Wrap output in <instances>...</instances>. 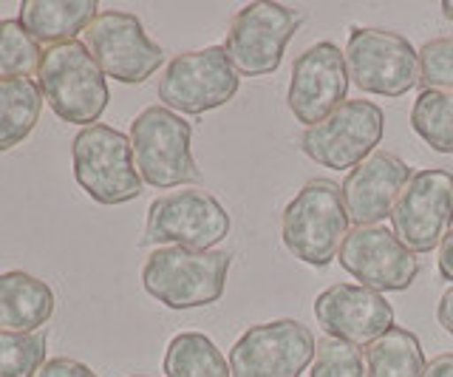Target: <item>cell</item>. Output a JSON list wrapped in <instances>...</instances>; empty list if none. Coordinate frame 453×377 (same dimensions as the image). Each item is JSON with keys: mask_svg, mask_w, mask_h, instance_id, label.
I'll return each instance as SVG.
<instances>
[{"mask_svg": "<svg viewBox=\"0 0 453 377\" xmlns=\"http://www.w3.org/2000/svg\"><path fill=\"white\" fill-rule=\"evenodd\" d=\"M233 256L224 250L159 247L142 267V287L167 310H196L221 301Z\"/></svg>", "mask_w": 453, "mask_h": 377, "instance_id": "1", "label": "cell"}, {"mask_svg": "<svg viewBox=\"0 0 453 377\" xmlns=\"http://www.w3.org/2000/svg\"><path fill=\"white\" fill-rule=\"evenodd\" d=\"M35 74L42 100L60 119L91 128L105 114L111 100L105 74L80 40L49 46Z\"/></svg>", "mask_w": 453, "mask_h": 377, "instance_id": "2", "label": "cell"}, {"mask_svg": "<svg viewBox=\"0 0 453 377\" xmlns=\"http://www.w3.org/2000/svg\"><path fill=\"white\" fill-rule=\"evenodd\" d=\"M349 235V213L343 190L332 179H311L297 190L280 216V242L289 256L326 267L343 247Z\"/></svg>", "mask_w": 453, "mask_h": 377, "instance_id": "3", "label": "cell"}, {"mask_svg": "<svg viewBox=\"0 0 453 377\" xmlns=\"http://www.w3.org/2000/svg\"><path fill=\"white\" fill-rule=\"evenodd\" d=\"M193 128L165 105H150L131 122L136 171L150 188H179L202 181L193 159Z\"/></svg>", "mask_w": 453, "mask_h": 377, "instance_id": "4", "label": "cell"}, {"mask_svg": "<svg viewBox=\"0 0 453 377\" xmlns=\"http://www.w3.org/2000/svg\"><path fill=\"white\" fill-rule=\"evenodd\" d=\"M77 185L99 204H125L142 193L131 136L111 125H91L74 136L71 145Z\"/></svg>", "mask_w": 453, "mask_h": 377, "instance_id": "5", "label": "cell"}, {"mask_svg": "<svg viewBox=\"0 0 453 377\" xmlns=\"http://www.w3.org/2000/svg\"><path fill=\"white\" fill-rule=\"evenodd\" d=\"M233 230L230 213L204 190H173L153 199L142 247H184L212 250Z\"/></svg>", "mask_w": 453, "mask_h": 377, "instance_id": "6", "label": "cell"}, {"mask_svg": "<svg viewBox=\"0 0 453 377\" xmlns=\"http://www.w3.org/2000/svg\"><path fill=\"white\" fill-rule=\"evenodd\" d=\"M301 23L303 15L292 6L269 4V0L247 4L235 12L224 51L241 77H266L278 72L283 51Z\"/></svg>", "mask_w": 453, "mask_h": 377, "instance_id": "7", "label": "cell"}, {"mask_svg": "<svg viewBox=\"0 0 453 377\" xmlns=\"http://www.w3.org/2000/svg\"><path fill=\"white\" fill-rule=\"evenodd\" d=\"M241 74L233 68L224 46L184 51L167 63L159 77V100L179 114H207L233 100Z\"/></svg>", "mask_w": 453, "mask_h": 377, "instance_id": "8", "label": "cell"}, {"mask_svg": "<svg viewBox=\"0 0 453 377\" xmlns=\"http://www.w3.org/2000/svg\"><path fill=\"white\" fill-rule=\"evenodd\" d=\"M386 131L382 108L368 100H349L301 136V150L332 171H354L380 145Z\"/></svg>", "mask_w": 453, "mask_h": 377, "instance_id": "9", "label": "cell"}, {"mask_svg": "<svg viewBox=\"0 0 453 377\" xmlns=\"http://www.w3.org/2000/svg\"><path fill=\"white\" fill-rule=\"evenodd\" d=\"M354 86L377 96H403L419 82V51L403 35L354 26L346 46Z\"/></svg>", "mask_w": 453, "mask_h": 377, "instance_id": "10", "label": "cell"}, {"mask_svg": "<svg viewBox=\"0 0 453 377\" xmlns=\"http://www.w3.org/2000/svg\"><path fill=\"white\" fill-rule=\"evenodd\" d=\"M318 341L301 320L283 318L250 327L230 352L233 377H301L315 360Z\"/></svg>", "mask_w": 453, "mask_h": 377, "instance_id": "11", "label": "cell"}, {"mask_svg": "<svg viewBox=\"0 0 453 377\" xmlns=\"http://www.w3.org/2000/svg\"><path fill=\"white\" fill-rule=\"evenodd\" d=\"M85 46L105 77L127 82V86L145 82L165 63L162 46L150 40L142 20L127 12L96 15V20L85 29Z\"/></svg>", "mask_w": 453, "mask_h": 377, "instance_id": "12", "label": "cell"}, {"mask_svg": "<svg viewBox=\"0 0 453 377\" xmlns=\"http://www.w3.org/2000/svg\"><path fill=\"white\" fill-rule=\"evenodd\" d=\"M394 235L411 253H431L453 225V173L428 167L411 176L391 213Z\"/></svg>", "mask_w": 453, "mask_h": 377, "instance_id": "13", "label": "cell"}, {"mask_svg": "<svg viewBox=\"0 0 453 377\" xmlns=\"http://www.w3.org/2000/svg\"><path fill=\"white\" fill-rule=\"evenodd\" d=\"M346 96H349L346 54L334 43H329V40L309 46L292 63L287 103L295 119L303 122L306 128L323 122L332 111H337L346 103Z\"/></svg>", "mask_w": 453, "mask_h": 377, "instance_id": "14", "label": "cell"}, {"mask_svg": "<svg viewBox=\"0 0 453 377\" xmlns=\"http://www.w3.org/2000/svg\"><path fill=\"white\" fill-rule=\"evenodd\" d=\"M340 267L360 287L374 292H403L414 284L419 261L411 250L386 227H357L340 247Z\"/></svg>", "mask_w": 453, "mask_h": 377, "instance_id": "15", "label": "cell"}, {"mask_svg": "<svg viewBox=\"0 0 453 377\" xmlns=\"http://www.w3.org/2000/svg\"><path fill=\"white\" fill-rule=\"evenodd\" d=\"M315 318L329 338L372 346L394 327V310L380 292L360 284H334L315 298Z\"/></svg>", "mask_w": 453, "mask_h": 377, "instance_id": "16", "label": "cell"}, {"mask_svg": "<svg viewBox=\"0 0 453 377\" xmlns=\"http://www.w3.org/2000/svg\"><path fill=\"white\" fill-rule=\"evenodd\" d=\"M411 176L414 171L400 157H394L391 150H374L365 162L349 171L340 185L349 221L357 227H380V221L391 219Z\"/></svg>", "mask_w": 453, "mask_h": 377, "instance_id": "17", "label": "cell"}, {"mask_svg": "<svg viewBox=\"0 0 453 377\" xmlns=\"http://www.w3.org/2000/svg\"><path fill=\"white\" fill-rule=\"evenodd\" d=\"M54 315V292L28 273H0V332H40Z\"/></svg>", "mask_w": 453, "mask_h": 377, "instance_id": "18", "label": "cell"}, {"mask_svg": "<svg viewBox=\"0 0 453 377\" xmlns=\"http://www.w3.org/2000/svg\"><path fill=\"white\" fill-rule=\"evenodd\" d=\"M96 0H23L20 23L37 43L60 46L77 40L96 20Z\"/></svg>", "mask_w": 453, "mask_h": 377, "instance_id": "19", "label": "cell"}, {"mask_svg": "<svg viewBox=\"0 0 453 377\" xmlns=\"http://www.w3.org/2000/svg\"><path fill=\"white\" fill-rule=\"evenodd\" d=\"M42 111L37 80L18 77L0 82V153L18 148L35 131Z\"/></svg>", "mask_w": 453, "mask_h": 377, "instance_id": "20", "label": "cell"}, {"mask_svg": "<svg viewBox=\"0 0 453 377\" xmlns=\"http://www.w3.org/2000/svg\"><path fill=\"white\" fill-rule=\"evenodd\" d=\"M368 377H425V352L414 332L391 327L365 352Z\"/></svg>", "mask_w": 453, "mask_h": 377, "instance_id": "21", "label": "cell"}, {"mask_svg": "<svg viewBox=\"0 0 453 377\" xmlns=\"http://www.w3.org/2000/svg\"><path fill=\"white\" fill-rule=\"evenodd\" d=\"M167 377H233L230 360L202 332H181L167 343L165 352Z\"/></svg>", "mask_w": 453, "mask_h": 377, "instance_id": "22", "label": "cell"}, {"mask_svg": "<svg viewBox=\"0 0 453 377\" xmlns=\"http://www.w3.org/2000/svg\"><path fill=\"white\" fill-rule=\"evenodd\" d=\"M411 128L436 153H453V91H422L411 108Z\"/></svg>", "mask_w": 453, "mask_h": 377, "instance_id": "23", "label": "cell"}, {"mask_svg": "<svg viewBox=\"0 0 453 377\" xmlns=\"http://www.w3.org/2000/svg\"><path fill=\"white\" fill-rule=\"evenodd\" d=\"M42 49L20 20H0V82L37 72Z\"/></svg>", "mask_w": 453, "mask_h": 377, "instance_id": "24", "label": "cell"}, {"mask_svg": "<svg viewBox=\"0 0 453 377\" xmlns=\"http://www.w3.org/2000/svg\"><path fill=\"white\" fill-rule=\"evenodd\" d=\"M46 349V332H0V377H35Z\"/></svg>", "mask_w": 453, "mask_h": 377, "instance_id": "25", "label": "cell"}, {"mask_svg": "<svg viewBox=\"0 0 453 377\" xmlns=\"http://www.w3.org/2000/svg\"><path fill=\"white\" fill-rule=\"evenodd\" d=\"M309 377H368L365 355L346 341L323 338L318 341Z\"/></svg>", "mask_w": 453, "mask_h": 377, "instance_id": "26", "label": "cell"}, {"mask_svg": "<svg viewBox=\"0 0 453 377\" xmlns=\"http://www.w3.org/2000/svg\"><path fill=\"white\" fill-rule=\"evenodd\" d=\"M419 86L425 91H453V35L428 40L419 49Z\"/></svg>", "mask_w": 453, "mask_h": 377, "instance_id": "27", "label": "cell"}, {"mask_svg": "<svg viewBox=\"0 0 453 377\" xmlns=\"http://www.w3.org/2000/svg\"><path fill=\"white\" fill-rule=\"evenodd\" d=\"M35 377H99L96 372H91V366H85L80 360L71 358H51L37 369Z\"/></svg>", "mask_w": 453, "mask_h": 377, "instance_id": "28", "label": "cell"}, {"mask_svg": "<svg viewBox=\"0 0 453 377\" xmlns=\"http://www.w3.org/2000/svg\"><path fill=\"white\" fill-rule=\"evenodd\" d=\"M439 275L445 278V281H453V230L445 235V242L439 244Z\"/></svg>", "mask_w": 453, "mask_h": 377, "instance_id": "29", "label": "cell"}, {"mask_svg": "<svg viewBox=\"0 0 453 377\" xmlns=\"http://www.w3.org/2000/svg\"><path fill=\"white\" fill-rule=\"evenodd\" d=\"M436 320L448 335H453V287L445 289V296L436 304Z\"/></svg>", "mask_w": 453, "mask_h": 377, "instance_id": "30", "label": "cell"}, {"mask_svg": "<svg viewBox=\"0 0 453 377\" xmlns=\"http://www.w3.org/2000/svg\"><path fill=\"white\" fill-rule=\"evenodd\" d=\"M425 377H453V355H436L425 366Z\"/></svg>", "mask_w": 453, "mask_h": 377, "instance_id": "31", "label": "cell"}, {"mask_svg": "<svg viewBox=\"0 0 453 377\" xmlns=\"http://www.w3.org/2000/svg\"><path fill=\"white\" fill-rule=\"evenodd\" d=\"M442 15L448 20H453V0H445V4H442Z\"/></svg>", "mask_w": 453, "mask_h": 377, "instance_id": "32", "label": "cell"}, {"mask_svg": "<svg viewBox=\"0 0 453 377\" xmlns=\"http://www.w3.org/2000/svg\"><path fill=\"white\" fill-rule=\"evenodd\" d=\"M134 377H145V374H134Z\"/></svg>", "mask_w": 453, "mask_h": 377, "instance_id": "33", "label": "cell"}]
</instances>
